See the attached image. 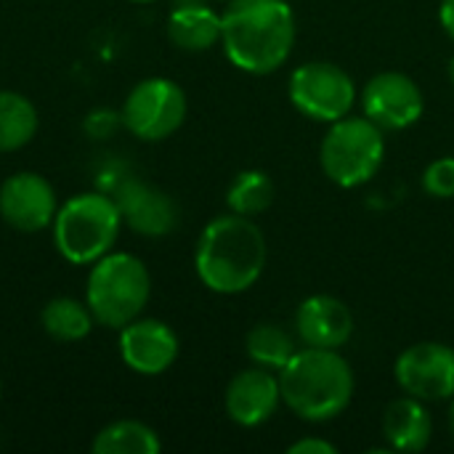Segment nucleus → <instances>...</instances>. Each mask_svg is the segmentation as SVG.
Returning <instances> with one entry per match:
<instances>
[{
  "label": "nucleus",
  "mask_w": 454,
  "mask_h": 454,
  "mask_svg": "<svg viewBox=\"0 0 454 454\" xmlns=\"http://www.w3.org/2000/svg\"><path fill=\"white\" fill-rule=\"evenodd\" d=\"M90 450L93 454H157L162 442L157 431L141 420H114L96 434Z\"/></svg>",
  "instance_id": "nucleus-20"
},
{
  "label": "nucleus",
  "mask_w": 454,
  "mask_h": 454,
  "mask_svg": "<svg viewBox=\"0 0 454 454\" xmlns=\"http://www.w3.org/2000/svg\"><path fill=\"white\" fill-rule=\"evenodd\" d=\"M269 258L266 234L247 215H218L213 218L194 250V269L200 282L218 295H239L250 290Z\"/></svg>",
  "instance_id": "nucleus-2"
},
{
  "label": "nucleus",
  "mask_w": 454,
  "mask_h": 454,
  "mask_svg": "<svg viewBox=\"0 0 454 454\" xmlns=\"http://www.w3.org/2000/svg\"><path fill=\"white\" fill-rule=\"evenodd\" d=\"M295 333L311 348H340L354 335V314L335 295H311L295 311Z\"/></svg>",
  "instance_id": "nucleus-15"
},
{
  "label": "nucleus",
  "mask_w": 454,
  "mask_h": 454,
  "mask_svg": "<svg viewBox=\"0 0 454 454\" xmlns=\"http://www.w3.org/2000/svg\"><path fill=\"white\" fill-rule=\"evenodd\" d=\"M0 388H3V383H0Z\"/></svg>",
  "instance_id": "nucleus-29"
},
{
  "label": "nucleus",
  "mask_w": 454,
  "mask_h": 454,
  "mask_svg": "<svg viewBox=\"0 0 454 454\" xmlns=\"http://www.w3.org/2000/svg\"><path fill=\"white\" fill-rule=\"evenodd\" d=\"M285 407L309 423H327L346 412L354 399V370L338 348L298 351L279 370Z\"/></svg>",
  "instance_id": "nucleus-3"
},
{
  "label": "nucleus",
  "mask_w": 454,
  "mask_h": 454,
  "mask_svg": "<svg viewBox=\"0 0 454 454\" xmlns=\"http://www.w3.org/2000/svg\"><path fill=\"white\" fill-rule=\"evenodd\" d=\"M152 295V277L141 258L130 253H106L90 263L85 303L96 325L122 330L138 319Z\"/></svg>",
  "instance_id": "nucleus-5"
},
{
  "label": "nucleus",
  "mask_w": 454,
  "mask_h": 454,
  "mask_svg": "<svg viewBox=\"0 0 454 454\" xmlns=\"http://www.w3.org/2000/svg\"><path fill=\"white\" fill-rule=\"evenodd\" d=\"M396 383L420 402H444L454 396V348L426 340L404 348L394 367Z\"/></svg>",
  "instance_id": "nucleus-9"
},
{
  "label": "nucleus",
  "mask_w": 454,
  "mask_h": 454,
  "mask_svg": "<svg viewBox=\"0 0 454 454\" xmlns=\"http://www.w3.org/2000/svg\"><path fill=\"white\" fill-rule=\"evenodd\" d=\"M450 431H452V439H454V396H452V404H450Z\"/></svg>",
  "instance_id": "nucleus-26"
},
{
  "label": "nucleus",
  "mask_w": 454,
  "mask_h": 454,
  "mask_svg": "<svg viewBox=\"0 0 454 454\" xmlns=\"http://www.w3.org/2000/svg\"><path fill=\"white\" fill-rule=\"evenodd\" d=\"M40 325H43V330L53 340H59V343H77V340L90 335L96 319H93L88 303H82L77 298H69V295H59V298H51L43 306Z\"/></svg>",
  "instance_id": "nucleus-18"
},
{
  "label": "nucleus",
  "mask_w": 454,
  "mask_h": 454,
  "mask_svg": "<svg viewBox=\"0 0 454 454\" xmlns=\"http://www.w3.org/2000/svg\"><path fill=\"white\" fill-rule=\"evenodd\" d=\"M56 210V192L40 173L21 170L0 184V218L16 231L35 234L51 229Z\"/></svg>",
  "instance_id": "nucleus-11"
},
{
  "label": "nucleus",
  "mask_w": 454,
  "mask_h": 454,
  "mask_svg": "<svg viewBox=\"0 0 454 454\" xmlns=\"http://www.w3.org/2000/svg\"><path fill=\"white\" fill-rule=\"evenodd\" d=\"M439 21H442L444 32L450 35V40H454V0H442V5H439Z\"/></svg>",
  "instance_id": "nucleus-25"
},
{
  "label": "nucleus",
  "mask_w": 454,
  "mask_h": 454,
  "mask_svg": "<svg viewBox=\"0 0 454 454\" xmlns=\"http://www.w3.org/2000/svg\"><path fill=\"white\" fill-rule=\"evenodd\" d=\"M130 3H152V0H130Z\"/></svg>",
  "instance_id": "nucleus-28"
},
{
  "label": "nucleus",
  "mask_w": 454,
  "mask_h": 454,
  "mask_svg": "<svg viewBox=\"0 0 454 454\" xmlns=\"http://www.w3.org/2000/svg\"><path fill=\"white\" fill-rule=\"evenodd\" d=\"M112 197L122 213V223L128 229H133L136 234L165 237L178 226L176 200L168 192H162L136 176L122 178Z\"/></svg>",
  "instance_id": "nucleus-12"
},
{
  "label": "nucleus",
  "mask_w": 454,
  "mask_h": 454,
  "mask_svg": "<svg viewBox=\"0 0 454 454\" xmlns=\"http://www.w3.org/2000/svg\"><path fill=\"white\" fill-rule=\"evenodd\" d=\"M362 109L383 130H404L426 112L420 85L404 72H378L362 90Z\"/></svg>",
  "instance_id": "nucleus-10"
},
{
  "label": "nucleus",
  "mask_w": 454,
  "mask_h": 454,
  "mask_svg": "<svg viewBox=\"0 0 454 454\" xmlns=\"http://www.w3.org/2000/svg\"><path fill=\"white\" fill-rule=\"evenodd\" d=\"M298 35L287 0H229L221 13L226 59L250 74L277 72L293 53Z\"/></svg>",
  "instance_id": "nucleus-1"
},
{
  "label": "nucleus",
  "mask_w": 454,
  "mask_h": 454,
  "mask_svg": "<svg viewBox=\"0 0 454 454\" xmlns=\"http://www.w3.org/2000/svg\"><path fill=\"white\" fill-rule=\"evenodd\" d=\"M290 104L309 120L335 122L351 114L356 104V85L348 72L333 61H306L287 82Z\"/></svg>",
  "instance_id": "nucleus-8"
},
{
  "label": "nucleus",
  "mask_w": 454,
  "mask_h": 454,
  "mask_svg": "<svg viewBox=\"0 0 454 454\" xmlns=\"http://www.w3.org/2000/svg\"><path fill=\"white\" fill-rule=\"evenodd\" d=\"M271 202H274V184L263 170H242L226 192L229 210L247 218L266 213Z\"/></svg>",
  "instance_id": "nucleus-22"
},
{
  "label": "nucleus",
  "mask_w": 454,
  "mask_h": 454,
  "mask_svg": "<svg viewBox=\"0 0 454 454\" xmlns=\"http://www.w3.org/2000/svg\"><path fill=\"white\" fill-rule=\"evenodd\" d=\"M168 37L176 48L200 53L221 43V13L202 3H181L168 16Z\"/></svg>",
  "instance_id": "nucleus-17"
},
{
  "label": "nucleus",
  "mask_w": 454,
  "mask_h": 454,
  "mask_svg": "<svg viewBox=\"0 0 454 454\" xmlns=\"http://www.w3.org/2000/svg\"><path fill=\"white\" fill-rule=\"evenodd\" d=\"M40 117L35 104L16 93L0 90V152H19L37 133Z\"/></svg>",
  "instance_id": "nucleus-19"
},
{
  "label": "nucleus",
  "mask_w": 454,
  "mask_h": 454,
  "mask_svg": "<svg viewBox=\"0 0 454 454\" xmlns=\"http://www.w3.org/2000/svg\"><path fill=\"white\" fill-rule=\"evenodd\" d=\"M51 229L53 245L67 263L90 266L112 253L122 229V213L114 197L82 192L59 205Z\"/></svg>",
  "instance_id": "nucleus-4"
},
{
  "label": "nucleus",
  "mask_w": 454,
  "mask_h": 454,
  "mask_svg": "<svg viewBox=\"0 0 454 454\" xmlns=\"http://www.w3.org/2000/svg\"><path fill=\"white\" fill-rule=\"evenodd\" d=\"M386 136L370 117L346 114L330 122L319 146V165L325 176L340 189L367 184L383 165Z\"/></svg>",
  "instance_id": "nucleus-6"
},
{
  "label": "nucleus",
  "mask_w": 454,
  "mask_h": 454,
  "mask_svg": "<svg viewBox=\"0 0 454 454\" xmlns=\"http://www.w3.org/2000/svg\"><path fill=\"white\" fill-rule=\"evenodd\" d=\"M450 77H452V82H454V56H452V61H450Z\"/></svg>",
  "instance_id": "nucleus-27"
},
{
  "label": "nucleus",
  "mask_w": 454,
  "mask_h": 454,
  "mask_svg": "<svg viewBox=\"0 0 454 454\" xmlns=\"http://www.w3.org/2000/svg\"><path fill=\"white\" fill-rule=\"evenodd\" d=\"M423 189L426 194L436 200H450L454 197V157L434 160L426 173H423Z\"/></svg>",
  "instance_id": "nucleus-23"
},
{
  "label": "nucleus",
  "mask_w": 454,
  "mask_h": 454,
  "mask_svg": "<svg viewBox=\"0 0 454 454\" xmlns=\"http://www.w3.org/2000/svg\"><path fill=\"white\" fill-rule=\"evenodd\" d=\"M383 434L388 447L396 452H423L434 436V420L426 410V402L415 396L391 402L383 415Z\"/></svg>",
  "instance_id": "nucleus-16"
},
{
  "label": "nucleus",
  "mask_w": 454,
  "mask_h": 454,
  "mask_svg": "<svg viewBox=\"0 0 454 454\" xmlns=\"http://www.w3.org/2000/svg\"><path fill=\"white\" fill-rule=\"evenodd\" d=\"M290 454H338V447L330 444L327 439H319V436H306V439H298L295 444L287 447Z\"/></svg>",
  "instance_id": "nucleus-24"
},
{
  "label": "nucleus",
  "mask_w": 454,
  "mask_h": 454,
  "mask_svg": "<svg viewBox=\"0 0 454 454\" xmlns=\"http://www.w3.org/2000/svg\"><path fill=\"white\" fill-rule=\"evenodd\" d=\"M189 112L184 88L168 77H146L128 93L120 122L141 141H165L173 136Z\"/></svg>",
  "instance_id": "nucleus-7"
},
{
  "label": "nucleus",
  "mask_w": 454,
  "mask_h": 454,
  "mask_svg": "<svg viewBox=\"0 0 454 454\" xmlns=\"http://www.w3.org/2000/svg\"><path fill=\"white\" fill-rule=\"evenodd\" d=\"M226 415L242 426V428H255L263 426L266 420L274 418L277 407L282 404V388H279V375L266 367H253L242 370L231 378L226 386Z\"/></svg>",
  "instance_id": "nucleus-14"
},
{
  "label": "nucleus",
  "mask_w": 454,
  "mask_h": 454,
  "mask_svg": "<svg viewBox=\"0 0 454 454\" xmlns=\"http://www.w3.org/2000/svg\"><path fill=\"white\" fill-rule=\"evenodd\" d=\"M245 348H247V356H250L253 364L266 367V370H274V372H279L298 354L293 335L285 327L271 325V322L255 325L247 333Z\"/></svg>",
  "instance_id": "nucleus-21"
},
{
  "label": "nucleus",
  "mask_w": 454,
  "mask_h": 454,
  "mask_svg": "<svg viewBox=\"0 0 454 454\" xmlns=\"http://www.w3.org/2000/svg\"><path fill=\"white\" fill-rule=\"evenodd\" d=\"M178 335L160 319H133L120 330V356L136 375H162L178 359Z\"/></svg>",
  "instance_id": "nucleus-13"
}]
</instances>
